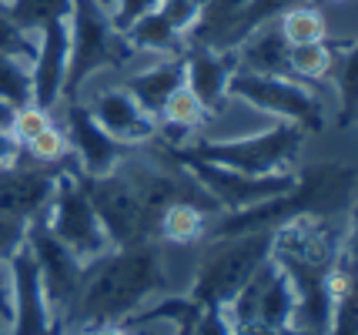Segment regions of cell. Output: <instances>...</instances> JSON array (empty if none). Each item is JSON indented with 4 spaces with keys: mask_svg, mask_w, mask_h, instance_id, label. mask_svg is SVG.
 Segmentation results:
<instances>
[{
    "mask_svg": "<svg viewBox=\"0 0 358 335\" xmlns=\"http://www.w3.org/2000/svg\"><path fill=\"white\" fill-rule=\"evenodd\" d=\"M67 168H44V164H34L27 158L0 168V215H14L24 222L41 218Z\"/></svg>",
    "mask_w": 358,
    "mask_h": 335,
    "instance_id": "cell-12",
    "label": "cell"
},
{
    "mask_svg": "<svg viewBox=\"0 0 358 335\" xmlns=\"http://www.w3.org/2000/svg\"><path fill=\"white\" fill-rule=\"evenodd\" d=\"M338 67V50L331 41H318V44H301V48H288V78L312 84V87H331V74Z\"/></svg>",
    "mask_w": 358,
    "mask_h": 335,
    "instance_id": "cell-20",
    "label": "cell"
},
{
    "mask_svg": "<svg viewBox=\"0 0 358 335\" xmlns=\"http://www.w3.org/2000/svg\"><path fill=\"white\" fill-rule=\"evenodd\" d=\"M278 31L285 37L288 48H301V44H318V41H328L331 37V27H328V17L322 7H315L308 0H298L288 10L278 14Z\"/></svg>",
    "mask_w": 358,
    "mask_h": 335,
    "instance_id": "cell-21",
    "label": "cell"
},
{
    "mask_svg": "<svg viewBox=\"0 0 358 335\" xmlns=\"http://www.w3.org/2000/svg\"><path fill=\"white\" fill-rule=\"evenodd\" d=\"M57 117H54V111H47V108H41V104H34V101H27V104H20V108H14V121H10V134H14L20 144H27L31 138H37L41 131L47 128V124H54Z\"/></svg>",
    "mask_w": 358,
    "mask_h": 335,
    "instance_id": "cell-25",
    "label": "cell"
},
{
    "mask_svg": "<svg viewBox=\"0 0 358 335\" xmlns=\"http://www.w3.org/2000/svg\"><path fill=\"white\" fill-rule=\"evenodd\" d=\"M24 158L34 161V164H44V168H67V164H74L71 161V144H67V134L64 128L54 121V124H47L37 138L24 144Z\"/></svg>",
    "mask_w": 358,
    "mask_h": 335,
    "instance_id": "cell-23",
    "label": "cell"
},
{
    "mask_svg": "<svg viewBox=\"0 0 358 335\" xmlns=\"http://www.w3.org/2000/svg\"><path fill=\"white\" fill-rule=\"evenodd\" d=\"M27 252H31L34 262H37L47 305H50V312H54L57 329H61V322H64V315H67L71 302H74V295H78L80 278H84V269H87V265H84L78 255H71L61 241L47 231V224L41 222V218H34V222L27 224Z\"/></svg>",
    "mask_w": 358,
    "mask_h": 335,
    "instance_id": "cell-9",
    "label": "cell"
},
{
    "mask_svg": "<svg viewBox=\"0 0 358 335\" xmlns=\"http://www.w3.org/2000/svg\"><path fill=\"white\" fill-rule=\"evenodd\" d=\"M84 335H131V329H127L124 322H101V325L87 329Z\"/></svg>",
    "mask_w": 358,
    "mask_h": 335,
    "instance_id": "cell-30",
    "label": "cell"
},
{
    "mask_svg": "<svg viewBox=\"0 0 358 335\" xmlns=\"http://www.w3.org/2000/svg\"><path fill=\"white\" fill-rule=\"evenodd\" d=\"M10 121H14V104L0 101V131H10Z\"/></svg>",
    "mask_w": 358,
    "mask_h": 335,
    "instance_id": "cell-31",
    "label": "cell"
},
{
    "mask_svg": "<svg viewBox=\"0 0 358 335\" xmlns=\"http://www.w3.org/2000/svg\"><path fill=\"white\" fill-rule=\"evenodd\" d=\"M228 97L241 101L245 108L265 114L271 121H285L301 128L308 138L325 131V101L312 84L288 78V74H255L234 67L228 78Z\"/></svg>",
    "mask_w": 358,
    "mask_h": 335,
    "instance_id": "cell-4",
    "label": "cell"
},
{
    "mask_svg": "<svg viewBox=\"0 0 358 335\" xmlns=\"http://www.w3.org/2000/svg\"><path fill=\"white\" fill-rule=\"evenodd\" d=\"M7 269H10V285H14V315L7 325V335H57V322L47 305L41 271L27 245L7 262Z\"/></svg>",
    "mask_w": 358,
    "mask_h": 335,
    "instance_id": "cell-13",
    "label": "cell"
},
{
    "mask_svg": "<svg viewBox=\"0 0 358 335\" xmlns=\"http://www.w3.org/2000/svg\"><path fill=\"white\" fill-rule=\"evenodd\" d=\"M0 101H7V104H14V108L34 101L31 64H27L24 57L3 54V50H0Z\"/></svg>",
    "mask_w": 358,
    "mask_h": 335,
    "instance_id": "cell-24",
    "label": "cell"
},
{
    "mask_svg": "<svg viewBox=\"0 0 358 335\" xmlns=\"http://www.w3.org/2000/svg\"><path fill=\"white\" fill-rule=\"evenodd\" d=\"M27 224L31 222H24V218L0 215V262H10L27 245Z\"/></svg>",
    "mask_w": 358,
    "mask_h": 335,
    "instance_id": "cell-26",
    "label": "cell"
},
{
    "mask_svg": "<svg viewBox=\"0 0 358 335\" xmlns=\"http://www.w3.org/2000/svg\"><path fill=\"white\" fill-rule=\"evenodd\" d=\"M234 54V64L255 71V74H288V44L281 37L278 24H262L251 34H245L234 48H228Z\"/></svg>",
    "mask_w": 358,
    "mask_h": 335,
    "instance_id": "cell-18",
    "label": "cell"
},
{
    "mask_svg": "<svg viewBox=\"0 0 358 335\" xmlns=\"http://www.w3.org/2000/svg\"><path fill=\"white\" fill-rule=\"evenodd\" d=\"M171 255V245L157 238L104 252L84 269L57 335H84L101 322H131L168 295H185L187 285L174 275Z\"/></svg>",
    "mask_w": 358,
    "mask_h": 335,
    "instance_id": "cell-1",
    "label": "cell"
},
{
    "mask_svg": "<svg viewBox=\"0 0 358 335\" xmlns=\"http://www.w3.org/2000/svg\"><path fill=\"white\" fill-rule=\"evenodd\" d=\"M10 315H14V285H10L7 262H0V329H3V332H7V325H10Z\"/></svg>",
    "mask_w": 358,
    "mask_h": 335,
    "instance_id": "cell-28",
    "label": "cell"
},
{
    "mask_svg": "<svg viewBox=\"0 0 358 335\" xmlns=\"http://www.w3.org/2000/svg\"><path fill=\"white\" fill-rule=\"evenodd\" d=\"M151 7H157V0H114V7H110L114 31H124L131 20H138L141 14H148Z\"/></svg>",
    "mask_w": 358,
    "mask_h": 335,
    "instance_id": "cell-27",
    "label": "cell"
},
{
    "mask_svg": "<svg viewBox=\"0 0 358 335\" xmlns=\"http://www.w3.org/2000/svg\"><path fill=\"white\" fill-rule=\"evenodd\" d=\"M64 134H67V144H71V161H74V171L84 178H104L114 175L121 168V161L134 151V148H124L121 141H114L108 131L101 128L91 117L87 104L84 101H64Z\"/></svg>",
    "mask_w": 358,
    "mask_h": 335,
    "instance_id": "cell-10",
    "label": "cell"
},
{
    "mask_svg": "<svg viewBox=\"0 0 358 335\" xmlns=\"http://www.w3.org/2000/svg\"><path fill=\"white\" fill-rule=\"evenodd\" d=\"M80 101L87 104L94 121L124 148H144V144H151L157 138V117L141 111V104L131 97V91L121 80L104 84L91 97H80Z\"/></svg>",
    "mask_w": 358,
    "mask_h": 335,
    "instance_id": "cell-11",
    "label": "cell"
},
{
    "mask_svg": "<svg viewBox=\"0 0 358 335\" xmlns=\"http://www.w3.org/2000/svg\"><path fill=\"white\" fill-rule=\"evenodd\" d=\"M164 148L171 151L174 161H181L194 175V181L204 192L218 201L221 215L281 198V194L295 192L298 185V168H285V171H271V175H245V171H234V168H224V164H215V161L194 158V155H187L181 148H171V144H164Z\"/></svg>",
    "mask_w": 358,
    "mask_h": 335,
    "instance_id": "cell-7",
    "label": "cell"
},
{
    "mask_svg": "<svg viewBox=\"0 0 358 335\" xmlns=\"http://www.w3.org/2000/svg\"><path fill=\"white\" fill-rule=\"evenodd\" d=\"M71 64V37H67V20L47 24L34 34V57H31V87L34 104L47 111H57L64 101V80Z\"/></svg>",
    "mask_w": 358,
    "mask_h": 335,
    "instance_id": "cell-14",
    "label": "cell"
},
{
    "mask_svg": "<svg viewBox=\"0 0 358 335\" xmlns=\"http://www.w3.org/2000/svg\"><path fill=\"white\" fill-rule=\"evenodd\" d=\"M181 64H185V87L201 101L208 117H211L228 97V78L238 67L234 54L201 44V41H187L181 50Z\"/></svg>",
    "mask_w": 358,
    "mask_h": 335,
    "instance_id": "cell-15",
    "label": "cell"
},
{
    "mask_svg": "<svg viewBox=\"0 0 358 335\" xmlns=\"http://www.w3.org/2000/svg\"><path fill=\"white\" fill-rule=\"evenodd\" d=\"M101 7H108V14H110V7H114V0H97Z\"/></svg>",
    "mask_w": 358,
    "mask_h": 335,
    "instance_id": "cell-32",
    "label": "cell"
},
{
    "mask_svg": "<svg viewBox=\"0 0 358 335\" xmlns=\"http://www.w3.org/2000/svg\"><path fill=\"white\" fill-rule=\"evenodd\" d=\"M20 158H24V144L17 141L10 131H0V168H7V164H17Z\"/></svg>",
    "mask_w": 358,
    "mask_h": 335,
    "instance_id": "cell-29",
    "label": "cell"
},
{
    "mask_svg": "<svg viewBox=\"0 0 358 335\" xmlns=\"http://www.w3.org/2000/svg\"><path fill=\"white\" fill-rule=\"evenodd\" d=\"M41 222H44L47 231L61 241L71 255H78L84 265L97 262L104 252L114 248L110 238L104 235L101 222H97V215H94L91 198L84 192L74 164L61 175L57 188H54V194H50V201H47V208H44V215H41Z\"/></svg>",
    "mask_w": 358,
    "mask_h": 335,
    "instance_id": "cell-6",
    "label": "cell"
},
{
    "mask_svg": "<svg viewBox=\"0 0 358 335\" xmlns=\"http://www.w3.org/2000/svg\"><path fill=\"white\" fill-rule=\"evenodd\" d=\"M131 97L141 104V111H148L151 117H157L161 104L171 97V91H178L185 84V64H181V54L171 57H148V64L131 71L127 78H121Z\"/></svg>",
    "mask_w": 358,
    "mask_h": 335,
    "instance_id": "cell-16",
    "label": "cell"
},
{
    "mask_svg": "<svg viewBox=\"0 0 358 335\" xmlns=\"http://www.w3.org/2000/svg\"><path fill=\"white\" fill-rule=\"evenodd\" d=\"M305 141H308V134L301 128L275 121L262 131H251L245 138H228V141L191 138L187 144H181V151L224 164V168H234V171H245V175H271V171L295 168Z\"/></svg>",
    "mask_w": 358,
    "mask_h": 335,
    "instance_id": "cell-5",
    "label": "cell"
},
{
    "mask_svg": "<svg viewBox=\"0 0 358 335\" xmlns=\"http://www.w3.org/2000/svg\"><path fill=\"white\" fill-rule=\"evenodd\" d=\"M121 34L131 44V50L141 54V57H171V54H181L187 44L157 7H151L148 14H141L138 20H131Z\"/></svg>",
    "mask_w": 358,
    "mask_h": 335,
    "instance_id": "cell-19",
    "label": "cell"
},
{
    "mask_svg": "<svg viewBox=\"0 0 358 335\" xmlns=\"http://www.w3.org/2000/svg\"><path fill=\"white\" fill-rule=\"evenodd\" d=\"M67 37H71V64L64 80V101H78L87 80L108 71H127L138 57L124 41V34L114 31L108 7H101L97 0H71Z\"/></svg>",
    "mask_w": 358,
    "mask_h": 335,
    "instance_id": "cell-2",
    "label": "cell"
},
{
    "mask_svg": "<svg viewBox=\"0 0 358 335\" xmlns=\"http://www.w3.org/2000/svg\"><path fill=\"white\" fill-rule=\"evenodd\" d=\"M271 235H275V228L208 238L198 252L194 275H191V285H187L185 295L201 308H215V305L234 299L238 288L268 262Z\"/></svg>",
    "mask_w": 358,
    "mask_h": 335,
    "instance_id": "cell-3",
    "label": "cell"
},
{
    "mask_svg": "<svg viewBox=\"0 0 358 335\" xmlns=\"http://www.w3.org/2000/svg\"><path fill=\"white\" fill-rule=\"evenodd\" d=\"M3 3H7V0H0V7H3Z\"/></svg>",
    "mask_w": 358,
    "mask_h": 335,
    "instance_id": "cell-33",
    "label": "cell"
},
{
    "mask_svg": "<svg viewBox=\"0 0 358 335\" xmlns=\"http://www.w3.org/2000/svg\"><path fill=\"white\" fill-rule=\"evenodd\" d=\"M0 10L10 17L20 31L37 34L41 27H47V24L67 20L71 0H7Z\"/></svg>",
    "mask_w": 358,
    "mask_h": 335,
    "instance_id": "cell-22",
    "label": "cell"
},
{
    "mask_svg": "<svg viewBox=\"0 0 358 335\" xmlns=\"http://www.w3.org/2000/svg\"><path fill=\"white\" fill-rule=\"evenodd\" d=\"M215 218H218L215 211L194 205V201H171L157 215L155 238L171 245V248H198L208 241Z\"/></svg>",
    "mask_w": 358,
    "mask_h": 335,
    "instance_id": "cell-17",
    "label": "cell"
},
{
    "mask_svg": "<svg viewBox=\"0 0 358 335\" xmlns=\"http://www.w3.org/2000/svg\"><path fill=\"white\" fill-rule=\"evenodd\" d=\"M80 185L91 198V208L97 215V222L104 228V235L110 238L114 248L121 245H138V241L155 238V224L157 215L138 198V192L124 181L121 171L104 178H84Z\"/></svg>",
    "mask_w": 358,
    "mask_h": 335,
    "instance_id": "cell-8",
    "label": "cell"
}]
</instances>
